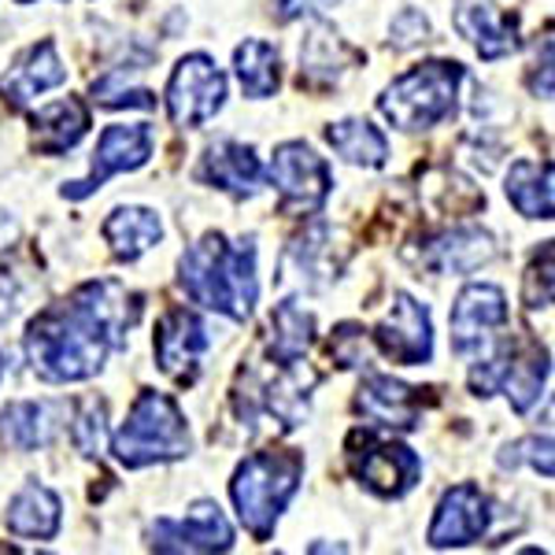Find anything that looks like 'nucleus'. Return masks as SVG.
Wrapping results in <instances>:
<instances>
[{
	"label": "nucleus",
	"mask_w": 555,
	"mask_h": 555,
	"mask_svg": "<svg viewBox=\"0 0 555 555\" xmlns=\"http://www.w3.org/2000/svg\"><path fill=\"white\" fill-rule=\"evenodd\" d=\"M86 130L89 107L78 96H67V101H56L30 115V145L41 156H64V152H70L86 138Z\"/></svg>",
	"instance_id": "22"
},
{
	"label": "nucleus",
	"mask_w": 555,
	"mask_h": 555,
	"mask_svg": "<svg viewBox=\"0 0 555 555\" xmlns=\"http://www.w3.org/2000/svg\"><path fill=\"white\" fill-rule=\"evenodd\" d=\"M149 159H152V127H145V122H133V127L115 122V127H104L101 141H96L89 175L78 178V182H67L60 193H64L67 201H86V196H93L112 175L138 171Z\"/></svg>",
	"instance_id": "9"
},
{
	"label": "nucleus",
	"mask_w": 555,
	"mask_h": 555,
	"mask_svg": "<svg viewBox=\"0 0 555 555\" xmlns=\"http://www.w3.org/2000/svg\"><path fill=\"white\" fill-rule=\"evenodd\" d=\"M67 423V404L60 400H12L0 411V441L15 452H38L52 444L60 426Z\"/></svg>",
	"instance_id": "20"
},
{
	"label": "nucleus",
	"mask_w": 555,
	"mask_h": 555,
	"mask_svg": "<svg viewBox=\"0 0 555 555\" xmlns=\"http://www.w3.org/2000/svg\"><path fill=\"white\" fill-rule=\"evenodd\" d=\"M263 164H259L253 145H241L234 138H222L208 145L196 167V182L211 185V190L230 193L234 201H253L263 190Z\"/></svg>",
	"instance_id": "17"
},
{
	"label": "nucleus",
	"mask_w": 555,
	"mask_h": 555,
	"mask_svg": "<svg viewBox=\"0 0 555 555\" xmlns=\"http://www.w3.org/2000/svg\"><path fill=\"white\" fill-rule=\"evenodd\" d=\"M178 285L193 304L219 315L248 322L259 300L256 282V241L227 234H204L178 259Z\"/></svg>",
	"instance_id": "2"
},
{
	"label": "nucleus",
	"mask_w": 555,
	"mask_h": 555,
	"mask_svg": "<svg viewBox=\"0 0 555 555\" xmlns=\"http://www.w3.org/2000/svg\"><path fill=\"white\" fill-rule=\"evenodd\" d=\"M341 0H278V20L282 23H293V20H304V15H315L322 8H334Z\"/></svg>",
	"instance_id": "36"
},
{
	"label": "nucleus",
	"mask_w": 555,
	"mask_h": 555,
	"mask_svg": "<svg viewBox=\"0 0 555 555\" xmlns=\"http://www.w3.org/2000/svg\"><path fill=\"white\" fill-rule=\"evenodd\" d=\"M149 544L156 552H227L234 548V526L215 500H201L185 518H156L149 526Z\"/></svg>",
	"instance_id": "12"
},
{
	"label": "nucleus",
	"mask_w": 555,
	"mask_h": 555,
	"mask_svg": "<svg viewBox=\"0 0 555 555\" xmlns=\"http://www.w3.org/2000/svg\"><path fill=\"white\" fill-rule=\"evenodd\" d=\"M101 234L119 263H133V259H141L149 248L159 245L164 222H159V215L152 208H115L104 219Z\"/></svg>",
	"instance_id": "24"
},
{
	"label": "nucleus",
	"mask_w": 555,
	"mask_h": 555,
	"mask_svg": "<svg viewBox=\"0 0 555 555\" xmlns=\"http://www.w3.org/2000/svg\"><path fill=\"white\" fill-rule=\"evenodd\" d=\"M304 478V452L300 449H267L253 452L237 463L230 481V500L237 507V518L256 541H271L274 526L289 500L297 496Z\"/></svg>",
	"instance_id": "3"
},
{
	"label": "nucleus",
	"mask_w": 555,
	"mask_h": 555,
	"mask_svg": "<svg viewBox=\"0 0 555 555\" xmlns=\"http://www.w3.org/2000/svg\"><path fill=\"white\" fill-rule=\"evenodd\" d=\"M8 530L15 537H34V541H52L60 533V522H64V504L52 489L38 486H23L15 492V500L8 504Z\"/></svg>",
	"instance_id": "25"
},
{
	"label": "nucleus",
	"mask_w": 555,
	"mask_h": 555,
	"mask_svg": "<svg viewBox=\"0 0 555 555\" xmlns=\"http://www.w3.org/2000/svg\"><path fill=\"white\" fill-rule=\"evenodd\" d=\"M496 256V245L486 230L478 227H460L444 230V234L423 241V253H418V267L434 274H470L478 267H486Z\"/></svg>",
	"instance_id": "21"
},
{
	"label": "nucleus",
	"mask_w": 555,
	"mask_h": 555,
	"mask_svg": "<svg viewBox=\"0 0 555 555\" xmlns=\"http://www.w3.org/2000/svg\"><path fill=\"white\" fill-rule=\"evenodd\" d=\"M227 104V75L208 52H190L178 60L167 82V112L175 127H204Z\"/></svg>",
	"instance_id": "8"
},
{
	"label": "nucleus",
	"mask_w": 555,
	"mask_h": 555,
	"mask_svg": "<svg viewBox=\"0 0 555 555\" xmlns=\"http://www.w3.org/2000/svg\"><path fill=\"white\" fill-rule=\"evenodd\" d=\"M234 75L245 96L253 101H267L274 96L278 82H282V70H278V49L271 41H259V38H245L234 49Z\"/></svg>",
	"instance_id": "28"
},
{
	"label": "nucleus",
	"mask_w": 555,
	"mask_h": 555,
	"mask_svg": "<svg viewBox=\"0 0 555 555\" xmlns=\"http://www.w3.org/2000/svg\"><path fill=\"white\" fill-rule=\"evenodd\" d=\"M326 141L345 164L352 167H371L378 171L389 159V141L378 127H371L366 119H341V122H330L326 127Z\"/></svg>",
	"instance_id": "26"
},
{
	"label": "nucleus",
	"mask_w": 555,
	"mask_h": 555,
	"mask_svg": "<svg viewBox=\"0 0 555 555\" xmlns=\"http://www.w3.org/2000/svg\"><path fill=\"white\" fill-rule=\"evenodd\" d=\"M141 319V297L115 278L78 285L70 297L49 304L26 326V356L44 382H86L104 371L112 348H127Z\"/></svg>",
	"instance_id": "1"
},
{
	"label": "nucleus",
	"mask_w": 555,
	"mask_h": 555,
	"mask_svg": "<svg viewBox=\"0 0 555 555\" xmlns=\"http://www.w3.org/2000/svg\"><path fill=\"white\" fill-rule=\"evenodd\" d=\"M426 38H429L426 15L415 12V8H404V12L397 15V23H392V44H397V49H411V44H418Z\"/></svg>",
	"instance_id": "35"
},
{
	"label": "nucleus",
	"mask_w": 555,
	"mask_h": 555,
	"mask_svg": "<svg viewBox=\"0 0 555 555\" xmlns=\"http://www.w3.org/2000/svg\"><path fill=\"white\" fill-rule=\"evenodd\" d=\"M522 463H530L537 474H544V478H552V437H522V441L507 444L504 452H500V467H522Z\"/></svg>",
	"instance_id": "33"
},
{
	"label": "nucleus",
	"mask_w": 555,
	"mask_h": 555,
	"mask_svg": "<svg viewBox=\"0 0 555 555\" xmlns=\"http://www.w3.org/2000/svg\"><path fill=\"white\" fill-rule=\"evenodd\" d=\"M548 382V348L537 341H522L515 348H504V374H500V392H507L512 408L526 415Z\"/></svg>",
	"instance_id": "23"
},
{
	"label": "nucleus",
	"mask_w": 555,
	"mask_h": 555,
	"mask_svg": "<svg viewBox=\"0 0 555 555\" xmlns=\"http://www.w3.org/2000/svg\"><path fill=\"white\" fill-rule=\"evenodd\" d=\"M271 182L278 185V215H319L334 190V175L322 156H315L304 141H285L274 149Z\"/></svg>",
	"instance_id": "7"
},
{
	"label": "nucleus",
	"mask_w": 555,
	"mask_h": 555,
	"mask_svg": "<svg viewBox=\"0 0 555 555\" xmlns=\"http://www.w3.org/2000/svg\"><path fill=\"white\" fill-rule=\"evenodd\" d=\"M489 522H492L489 496L474 486V481H460V486H452L441 496V504H437L426 541L434 544V548H463V544L481 541Z\"/></svg>",
	"instance_id": "13"
},
{
	"label": "nucleus",
	"mask_w": 555,
	"mask_h": 555,
	"mask_svg": "<svg viewBox=\"0 0 555 555\" xmlns=\"http://www.w3.org/2000/svg\"><path fill=\"white\" fill-rule=\"evenodd\" d=\"M463 67L455 60H426V64L392 78L378 96V112L397 130H429L455 112Z\"/></svg>",
	"instance_id": "5"
},
{
	"label": "nucleus",
	"mask_w": 555,
	"mask_h": 555,
	"mask_svg": "<svg viewBox=\"0 0 555 555\" xmlns=\"http://www.w3.org/2000/svg\"><path fill=\"white\" fill-rule=\"evenodd\" d=\"M190 426H185L182 408L175 404V397L156 389H141L133 400L127 423L115 429L112 452L122 467L141 470L152 463H175L182 455H190Z\"/></svg>",
	"instance_id": "4"
},
{
	"label": "nucleus",
	"mask_w": 555,
	"mask_h": 555,
	"mask_svg": "<svg viewBox=\"0 0 555 555\" xmlns=\"http://www.w3.org/2000/svg\"><path fill=\"white\" fill-rule=\"evenodd\" d=\"M315 341V319L297 300H282L271 315V360L289 363L304 360V352Z\"/></svg>",
	"instance_id": "29"
},
{
	"label": "nucleus",
	"mask_w": 555,
	"mask_h": 555,
	"mask_svg": "<svg viewBox=\"0 0 555 555\" xmlns=\"http://www.w3.org/2000/svg\"><path fill=\"white\" fill-rule=\"evenodd\" d=\"M522 304L530 311H548L552 308V241H544V248L533 256V263L526 267Z\"/></svg>",
	"instance_id": "31"
},
{
	"label": "nucleus",
	"mask_w": 555,
	"mask_h": 555,
	"mask_svg": "<svg viewBox=\"0 0 555 555\" xmlns=\"http://www.w3.org/2000/svg\"><path fill=\"white\" fill-rule=\"evenodd\" d=\"M374 345L385 360L400 366H423L434 360V326H429V308L418 304L411 293H397L392 308L378 326L371 330Z\"/></svg>",
	"instance_id": "10"
},
{
	"label": "nucleus",
	"mask_w": 555,
	"mask_h": 555,
	"mask_svg": "<svg viewBox=\"0 0 555 555\" xmlns=\"http://www.w3.org/2000/svg\"><path fill=\"white\" fill-rule=\"evenodd\" d=\"M507 326V297L500 285L470 282L455 297L452 308V348L460 356H474L489 348L492 330Z\"/></svg>",
	"instance_id": "14"
},
{
	"label": "nucleus",
	"mask_w": 555,
	"mask_h": 555,
	"mask_svg": "<svg viewBox=\"0 0 555 555\" xmlns=\"http://www.w3.org/2000/svg\"><path fill=\"white\" fill-rule=\"evenodd\" d=\"M15 4H34V0H15ZM64 4H67V0H64Z\"/></svg>",
	"instance_id": "38"
},
{
	"label": "nucleus",
	"mask_w": 555,
	"mask_h": 555,
	"mask_svg": "<svg viewBox=\"0 0 555 555\" xmlns=\"http://www.w3.org/2000/svg\"><path fill=\"white\" fill-rule=\"evenodd\" d=\"M348 467H352L356 481L371 489L382 500H400L423 478V460L408 449V444L392 441V437L378 434L374 426L352 429L345 441Z\"/></svg>",
	"instance_id": "6"
},
{
	"label": "nucleus",
	"mask_w": 555,
	"mask_h": 555,
	"mask_svg": "<svg viewBox=\"0 0 555 555\" xmlns=\"http://www.w3.org/2000/svg\"><path fill=\"white\" fill-rule=\"evenodd\" d=\"M429 389L418 385H404L389 374H366L360 392H356V411L366 418L371 426L382 429H418L423 408L434 397H426Z\"/></svg>",
	"instance_id": "15"
},
{
	"label": "nucleus",
	"mask_w": 555,
	"mask_h": 555,
	"mask_svg": "<svg viewBox=\"0 0 555 555\" xmlns=\"http://www.w3.org/2000/svg\"><path fill=\"white\" fill-rule=\"evenodd\" d=\"M93 101L104 107H145V112H152L156 107V93L145 86H130L127 70L115 67L107 70L101 82H93Z\"/></svg>",
	"instance_id": "30"
},
{
	"label": "nucleus",
	"mask_w": 555,
	"mask_h": 555,
	"mask_svg": "<svg viewBox=\"0 0 555 555\" xmlns=\"http://www.w3.org/2000/svg\"><path fill=\"white\" fill-rule=\"evenodd\" d=\"M67 82V67L56 52V41H38L26 52L15 56V64L8 67V75H0V101L12 112H23L38 101L41 93Z\"/></svg>",
	"instance_id": "16"
},
{
	"label": "nucleus",
	"mask_w": 555,
	"mask_h": 555,
	"mask_svg": "<svg viewBox=\"0 0 555 555\" xmlns=\"http://www.w3.org/2000/svg\"><path fill=\"white\" fill-rule=\"evenodd\" d=\"M507 201L515 204L518 215L526 219H552V164H533V159H518L507 171Z\"/></svg>",
	"instance_id": "27"
},
{
	"label": "nucleus",
	"mask_w": 555,
	"mask_h": 555,
	"mask_svg": "<svg viewBox=\"0 0 555 555\" xmlns=\"http://www.w3.org/2000/svg\"><path fill=\"white\" fill-rule=\"evenodd\" d=\"M363 326H356V322H345V326H337V334L330 337V356L337 360V366H360L366 363V352H363Z\"/></svg>",
	"instance_id": "34"
},
{
	"label": "nucleus",
	"mask_w": 555,
	"mask_h": 555,
	"mask_svg": "<svg viewBox=\"0 0 555 555\" xmlns=\"http://www.w3.org/2000/svg\"><path fill=\"white\" fill-rule=\"evenodd\" d=\"M356 64H363V52L352 49L326 20H315L308 26V38L300 41V86L330 89L341 82L345 70Z\"/></svg>",
	"instance_id": "19"
},
{
	"label": "nucleus",
	"mask_w": 555,
	"mask_h": 555,
	"mask_svg": "<svg viewBox=\"0 0 555 555\" xmlns=\"http://www.w3.org/2000/svg\"><path fill=\"white\" fill-rule=\"evenodd\" d=\"M70 441H75V449L89 455V460H101L104 452V441H107V426H104V404H96V400H89V404L78 411L75 426H70Z\"/></svg>",
	"instance_id": "32"
},
{
	"label": "nucleus",
	"mask_w": 555,
	"mask_h": 555,
	"mask_svg": "<svg viewBox=\"0 0 555 555\" xmlns=\"http://www.w3.org/2000/svg\"><path fill=\"white\" fill-rule=\"evenodd\" d=\"M455 30L478 49L481 60H504L518 52V15L504 12L496 0H455Z\"/></svg>",
	"instance_id": "18"
},
{
	"label": "nucleus",
	"mask_w": 555,
	"mask_h": 555,
	"mask_svg": "<svg viewBox=\"0 0 555 555\" xmlns=\"http://www.w3.org/2000/svg\"><path fill=\"white\" fill-rule=\"evenodd\" d=\"M0 378H4V356H0Z\"/></svg>",
	"instance_id": "37"
},
{
	"label": "nucleus",
	"mask_w": 555,
	"mask_h": 555,
	"mask_svg": "<svg viewBox=\"0 0 555 555\" xmlns=\"http://www.w3.org/2000/svg\"><path fill=\"white\" fill-rule=\"evenodd\" d=\"M156 363L167 378H175L178 385H193L201 374V360L211 348L208 326L204 319L190 308H171L164 311V319L156 322Z\"/></svg>",
	"instance_id": "11"
}]
</instances>
